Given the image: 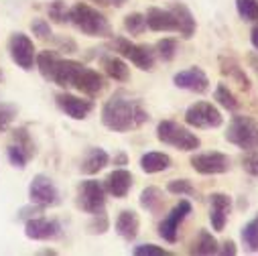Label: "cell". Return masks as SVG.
Instances as JSON below:
<instances>
[{"mask_svg":"<svg viewBox=\"0 0 258 256\" xmlns=\"http://www.w3.org/2000/svg\"><path fill=\"white\" fill-rule=\"evenodd\" d=\"M149 118L151 116L143 108L141 100L124 98L122 94L112 96L102 106V124L114 133H128L149 122Z\"/></svg>","mask_w":258,"mask_h":256,"instance_id":"obj_1","label":"cell"},{"mask_svg":"<svg viewBox=\"0 0 258 256\" xmlns=\"http://www.w3.org/2000/svg\"><path fill=\"white\" fill-rule=\"evenodd\" d=\"M70 23L88 37H112L108 19L88 3H76L70 9Z\"/></svg>","mask_w":258,"mask_h":256,"instance_id":"obj_2","label":"cell"},{"mask_svg":"<svg viewBox=\"0 0 258 256\" xmlns=\"http://www.w3.org/2000/svg\"><path fill=\"white\" fill-rule=\"evenodd\" d=\"M157 139L163 145H169V147L183 151V153L198 151L202 147L200 137L193 135L189 128H185L183 124H179L175 120H161L157 124Z\"/></svg>","mask_w":258,"mask_h":256,"instance_id":"obj_3","label":"cell"},{"mask_svg":"<svg viewBox=\"0 0 258 256\" xmlns=\"http://www.w3.org/2000/svg\"><path fill=\"white\" fill-rule=\"evenodd\" d=\"M226 141L242 151H256L258 149V122L252 116H244V114L232 116L228 131H226Z\"/></svg>","mask_w":258,"mask_h":256,"instance_id":"obj_4","label":"cell"},{"mask_svg":"<svg viewBox=\"0 0 258 256\" xmlns=\"http://www.w3.org/2000/svg\"><path fill=\"white\" fill-rule=\"evenodd\" d=\"M110 49L116 51L122 59H128L135 68H139L143 72H151L155 68L157 53L147 45L133 43L131 39H126V37H114L110 41Z\"/></svg>","mask_w":258,"mask_h":256,"instance_id":"obj_5","label":"cell"},{"mask_svg":"<svg viewBox=\"0 0 258 256\" xmlns=\"http://www.w3.org/2000/svg\"><path fill=\"white\" fill-rule=\"evenodd\" d=\"M76 204L86 214H102L106 208V189L96 179H86L78 185V198Z\"/></svg>","mask_w":258,"mask_h":256,"instance_id":"obj_6","label":"cell"},{"mask_svg":"<svg viewBox=\"0 0 258 256\" xmlns=\"http://www.w3.org/2000/svg\"><path fill=\"white\" fill-rule=\"evenodd\" d=\"M185 122L193 128H220L224 124L222 112L210 102H196L185 112Z\"/></svg>","mask_w":258,"mask_h":256,"instance_id":"obj_7","label":"cell"},{"mask_svg":"<svg viewBox=\"0 0 258 256\" xmlns=\"http://www.w3.org/2000/svg\"><path fill=\"white\" fill-rule=\"evenodd\" d=\"M9 55L11 59L17 63V66L25 72H31L35 68V61H37V49L31 41L29 35L25 33H15L9 39Z\"/></svg>","mask_w":258,"mask_h":256,"instance_id":"obj_8","label":"cell"},{"mask_svg":"<svg viewBox=\"0 0 258 256\" xmlns=\"http://www.w3.org/2000/svg\"><path fill=\"white\" fill-rule=\"evenodd\" d=\"M29 200L31 204H37L41 208H51L59 204V189L55 187L53 179L39 173L33 177L29 185Z\"/></svg>","mask_w":258,"mask_h":256,"instance_id":"obj_9","label":"cell"},{"mask_svg":"<svg viewBox=\"0 0 258 256\" xmlns=\"http://www.w3.org/2000/svg\"><path fill=\"white\" fill-rule=\"evenodd\" d=\"M189 165L200 175H222L230 171V159L224 153L212 151V153H196L191 155Z\"/></svg>","mask_w":258,"mask_h":256,"instance_id":"obj_10","label":"cell"},{"mask_svg":"<svg viewBox=\"0 0 258 256\" xmlns=\"http://www.w3.org/2000/svg\"><path fill=\"white\" fill-rule=\"evenodd\" d=\"M191 204L187 200H181L177 206H173V210L163 218V222L159 224V236L169 242V244H175L177 238H179V228L181 224L185 222V218L191 214Z\"/></svg>","mask_w":258,"mask_h":256,"instance_id":"obj_11","label":"cell"},{"mask_svg":"<svg viewBox=\"0 0 258 256\" xmlns=\"http://www.w3.org/2000/svg\"><path fill=\"white\" fill-rule=\"evenodd\" d=\"M55 104L57 108L70 116L72 120H86L90 116V112L94 110V102L92 100H86V98H80V96H74L70 92H61L55 96Z\"/></svg>","mask_w":258,"mask_h":256,"instance_id":"obj_12","label":"cell"},{"mask_svg":"<svg viewBox=\"0 0 258 256\" xmlns=\"http://www.w3.org/2000/svg\"><path fill=\"white\" fill-rule=\"evenodd\" d=\"M104 88H106V80H104V76H102L100 72L92 70V68H86L84 63H82V68L78 70V74H76V78H74L72 90H78L80 94L94 98V96L102 94Z\"/></svg>","mask_w":258,"mask_h":256,"instance_id":"obj_13","label":"cell"},{"mask_svg":"<svg viewBox=\"0 0 258 256\" xmlns=\"http://www.w3.org/2000/svg\"><path fill=\"white\" fill-rule=\"evenodd\" d=\"M173 84L177 88L193 92V94H206L210 90V78L206 76V72L202 68H189V70L175 74Z\"/></svg>","mask_w":258,"mask_h":256,"instance_id":"obj_14","label":"cell"},{"mask_svg":"<svg viewBox=\"0 0 258 256\" xmlns=\"http://www.w3.org/2000/svg\"><path fill=\"white\" fill-rule=\"evenodd\" d=\"M25 234L31 240L43 242V240H55L61 236V224L57 220H47V218H31L25 222Z\"/></svg>","mask_w":258,"mask_h":256,"instance_id":"obj_15","label":"cell"},{"mask_svg":"<svg viewBox=\"0 0 258 256\" xmlns=\"http://www.w3.org/2000/svg\"><path fill=\"white\" fill-rule=\"evenodd\" d=\"M232 212V198L226 194L210 196V224L216 232H222L228 224V216Z\"/></svg>","mask_w":258,"mask_h":256,"instance_id":"obj_16","label":"cell"},{"mask_svg":"<svg viewBox=\"0 0 258 256\" xmlns=\"http://www.w3.org/2000/svg\"><path fill=\"white\" fill-rule=\"evenodd\" d=\"M133 183H135V177L131 171H126V169H114L106 181H104V189H106V194L118 198V200H124L128 196V191L133 189Z\"/></svg>","mask_w":258,"mask_h":256,"instance_id":"obj_17","label":"cell"},{"mask_svg":"<svg viewBox=\"0 0 258 256\" xmlns=\"http://www.w3.org/2000/svg\"><path fill=\"white\" fill-rule=\"evenodd\" d=\"M145 19H147V27L155 33H177V19L171 13V9L151 7Z\"/></svg>","mask_w":258,"mask_h":256,"instance_id":"obj_18","label":"cell"},{"mask_svg":"<svg viewBox=\"0 0 258 256\" xmlns=\"http://www.w3.org/2000/svg\"><path fill=\"white\" fill-rule=\"evenodd\" d=\"M100 66H102L104 74L114 82H128L131 80V70H128L126 61L120 55H102Z\"/></svg>","mask_w":258,"mask_h":256,"instance_id":"obj_19","label":"cell"},{"mask_svg":"<svg viewBox=\"0 0 258 256\" xmlns=\"http://www.w3.org/2000/svg\"><path fill=\"white\" fill-rule=\"evenodd\" d=\"M171 13L175 15L177 19V33L183 37V39H191L193 35H196V17H193V13L183 5V3H173L171 5Z\"/></svg>","mask_w":258,"mask_h":256,"instance_id":"obj_20","label":"cell"},{"mask_svg":"<svg viewBox=\"0 0 258 256\" xmlns=\"http://www.w3.org/2000/svg\"><path fill=\"white\" fill-rule=\"evenodd\" d=\"M139 228H141V220L137 216V212L133 210H122L116 218V232L118 236H122L126 242H133L139 236Z\"/></svg>","mask_w":258,"mask_h":256,"instance_id":"obj_21","label":"cell"},{"mask_svg":"<svg viewBox=\"0 0 258 256\" xmlns=\"http://www.w3.org/2000/svg\"><path fill=\"white\" fill-rule=\"evenodd\" d=\"M108 163H110V155H108L104 149H100V147H90V149L86 151L84 159H82L80 171H82L84 175H96V173H100Z\"/></svg>","mask_w":258,"mask_h":256,"instance_id":"obj_22","label":"cell"},{"mask_svg":"<svg viewBox=\"0 0 258 256\" xmlns=\"http://www.w3.org/2000/svg\"><path fill=\"white\" fill-rule=\"evenodd\" d=\"M80 68H82L80 61H74V59H59V61H57V68H55V74H53V82H55L59 88L70 90Z\"/></svg>","mask_w":258,"mask_h":256,"instance_id":"obj_23","label":"cell"},{"mask_svg":"<svg viewBox=\"0 0 258 256\" xmlns=\"http://www.w3.org/2000/svg\"><path fill=\"white\" fill-rule=\"evenodd\" d=\"M220 66H222V68H220L222 74L228 76L230 80H234V82L240 86V90L250 92V88H252V86H250V80H248L244 68L240 66L236 59H232V57H222V59H220Z\"/></svg>","mask_w":258,"mask_h":256,"instance_id":"obj_24","label":"cell"},{"mask_svg":"<svg viewBox=\"0 0 258 256\" xmlns=\"http://www.w3.org/2000/svg\"><path fill=\"white\" fill-rule=\"evenodd\" d=\"M220 244L214 238V234L210 230H200L196 240L191 242L189 254H198V256H210V254H218Z\"/></svg>","mask_w":258,"mask_h":256,"instance_id":"obj_25","label":"cell"},{"mask_svg":"<svg viewBox=\"0 0 258 256\" xmlns=\"http://www.w3.org/2000/svg\"><path fill=\"white\" fill-rule=\"evenodd\" d=\"M173 165L171 157L165 155V153H157V151H151V153H145L141 157V169L145 173H161V171H167L169 167Z\"/></svg>","mask_w":258,"mask_h":256,"instance_id":"obj_26","label":"cell"},{"mask_svg":"<svg viewBox=\"0 0 258 256\" xmlns=\"http://www.w3.org/2000/svg\"><path fill=\"white\" fill-rule=\"evenodd\" d=\"M139 204L143 210L151 212V214H159L165 206V196H163V191L159 187H145L143 189V194L139 198Z\"/></svg>","mask_w":258,"mask_h":256,"instance_id":"obj_27","label":"cell"},{"mask_svg":"<svg viewBox=\"0 0 258 256\" xmlns=\"http://www.w3.org/2000/svg\"><path fill=\"white\" fill-rule=\"evenodd\" d=\"M61 57L55 53V51H41L37 55V61H35V66L39 70V74L43 76V80L47 82H53V74H55V68H57V61Z\"/></svg>","mask_w":258,"mask_h":256,"instance_id":"obj_28","label":"cell"},{"mask_svg":"<svg viewBox=\"0 0 258 256\" xmlns=\"http://www.w3.org/2000/svg\"><path fill=\"white\" fill-rule=\"evenodd\" d=\"M240 238H242V244H244V248H246L248 252L258 254V214H256L250 222H246V224L242 226Z\"/></svg>","mask_w":258,"mask_h":256,"instance_id":"obj_29","label":"cell"},{"mask_svg":"<svg viewBox=\"0 0 258 256\" xmlns=\"http://www.w3.org/2000/svg\"><path fill=\"white\" fill-rule=\"evenodd\" d=\"M214 100H216L222 108H226L228 112H238V110H240V102H238V98L234 96V92L228 88V84H218V88H216V92H214Z\"/></svg>","mask_w":258,"mask_h":256,"instance_id":"obj_30","label":"cell"},{"mask_svg":"<svg viewBox=\"0 0 258 256\" xmlns=\"http://www.w3.org/2000/svg\"><path fill=\"white\" fill-rule=\"evenodd\" d=\"M155 53H157V57H159L161 61H165V63L173 61V59L177 57V53H179V43H177V39H173V37H165V39L157 41V45H155Z\"/></svg>","mask_w":258,"mask_h":256,"instance_id":"obj_31","label":"cell"},{"mask_svg":"<svg viewBox=\"0 0 258 256\" xmlns=\"http://www.w3.org/2000/svg\"><path fill=\"white\" fill-rule=\"evenodd\" d=\"M122 27H124L126 33H131V35H143L147 31V19L141 13H131V15L124 17Z\"/></svg>","mask_w":258,"mask_h":256,"instance_id":"obj_32","label":"cell"},{"mask_svg":"<svg viewBox=\"0 0 258 256\" xmlns=\"http://www.w3.org/2000/svg\"><path fill=\"white\" fill-rule=\"evenodd\" d=\"M236 11L242 21L256 23L258 21V0H236Z\"/></svg>","mask_w":258,"mask_h":256,"instance_id":"obj_33","label":"cell"},{"mask_svg":"<svg viewBox=\"0 0 258 256\" xmlns=\"http://www.w3.org/2000/svg\"><path fill=\"white\" fill-rule=\"evenodd\" d=\"M13 143L19 145L31 159L37 155V147H35V143H33L27 128H17V131H13Z\"/></svg>","mask_w":258,"mask_h":256,"instance_id":"obj_34","label":"cell"},{"mask_svg":"<svg viewBox=\"0 0 258 256\" xmlns=\"http://www.w3.org/2000/svg\"><path fill=\"white\" fill-rule=\"evenodd\" d=\"M47 13H49V19L57 25H66L70 23V9L66 7L63 0H53V3L47 7Z\"/></svg>","mask_w":258,"mask_h":256,"instance_id":"obj_35","label":"cell"},{"mask_svg":"<svg viewBox=\"0 0 258 256\" xmlns=\"http://www.w3.org/2000/svg\"><path fill=\"white\" fill-rule=\"evenodd\" d=\"M167 191L173 196H185V198H193L196 196V187L189 179H175L167 185Z\"/></svg>","mask_w":258,"mask_h":256,"instance_id":"obj_36","label":"cell"},{"mask_svg":"<svg viewBox=\"0 0 258 256\" xmlns=\"http://www.w3.org/2000/svg\"><path fill=\"white\" fill-rule=\"evenodd\" d=\"M7 157H9V161H11V165L13 167H17V169H25L27 167V163L31 161V157L19 147V145H15V143H11L9 145V149H7Z\"/></svg>","mask_w":258,"mask_h":256,"instance_id":"obj_37","label":"cell"},{"mask_svg":"<svg viewBox=\"0 0 258 256\" xmlns=\"http://www.w3.org/2000/svg\"><path fill=\"white\" fill-rule=\"evenodd\" d=\"M15 116H17V106L7 104V102H0V133H5L7 128L11 126Z\"/></svg>","mask_w":258,"mask_h":256,"instance_id":"obj_38","label":"cell"},{"mask_svg":"<svg viewBox=\"0 0 258 256\" xmlns=\"http://www.w3.org/2000/svg\"><path fill=\"white\" fill-rule=\"evenodd\" d=\"M133 254L135 256H167L171 252L165 250L163 246H157V244H139L133 248Z\"/></svg>","mask_w":258,"mask_h":256,"instance_id":"obj_39","label":"cell"},{"mask_svg":"<svg viewBox=\"0 0 258 256\" xmlns=\"http://www.w3.org/2000/svg\"><path fill=\"white\" fill-rule=\"evenodd\" d=\"M108 228H110V220H108V216H106L104 212H102V214H96L94 220L88 224L90 234H106Z\"/></svg>","mask_w":258,"mask_h":256,"instance_id":"obj_40","label":"cell"},{"mask_svg":"<svg viewBox=\"0 0 258 256\" xmlns=\"http://www.w3.org/2000/svg\"><path fill=\"white\" fill-rule=\"evenodd\" d=\"M31 31L33 35H37L39 39H49L51 37V25L45 19H33L31 21Z\"/></svg>","mask_w":258,"mask_h":256,"instance_id":"obj_41","label":"cell"},{"mask_svg":"<svg viewBox=\"0 0 258 256\" xmlns=\"http://www.w3.org/2000/svg\"><path fill=\"white\" fill-rule=\"evenodd\" d=\"M242 169H244L248 175L258 177V153H256V151H248V155L242 157Z\"/></svg>","mask_w":258,"mask_h":256,"instance_id":"obj_42","label":"cell"},{"mask_svg":"<svg viewBox=\"0 0 258 256\" xmlns=\"http://www.w3.org/2000/svg\"><path fill=\"white\" fill-rule=\"evenodd\" d=\"M43 210H45V208H41V206H37V204H35L33 208H23V210H21V214H19V218L27 222V220H31V218H37L39 214H43Z\"/></svg>","mask_w":258,"mask_h":256,"instance_id":"obj_43","label":"cell"},{"mask_svg":"<svg viewBox=\"0 0 258 256\" xmlns=\"http://www.w3.org/2000/svg\"><path fill=\"white\" fill-rule=\"evenodd\" d=\"M238 250H236V244L232 242V240H226L224 244H222V248L218 250V254H224V256H234Z\"/></svg>","mask_w":258,"mask_h":256,"instance_id":"obj_44","label":"cell"},{"mask_svg":"<svg viewBox=\"0 0 258 256\" xmlns=\"http://www.w3.org/2000/svg\"><path fill=\"white\" fill-rule=\"evenodd\" d=\"M250 43H252V47L258 51V21L252 25V31H250Z\"/></svg>","mask_w":258,"mask_h":256,"instance_id":"obj_45","label":"cell"},{"mask_svg":"<svg viewBox=\"0 0 258 256\" xmlns=\"http://www.w3.org/2000/svg\"><path fill=\"white\" fill-rule=\"evenodd\" d=\"M248 61H250L252 72H254V74H256V78H258V55H256V53H250V55H248Z\"/></svg>","mask_w":258,"mask_h":256,"instance_id":"obj_46","label":"cell"},{"mask_svg":"<svg viewBox=\"0 0 258 256\" xmlns=\"http://www.w3.org/2000/svg\"><path fill=\"white\" fill-rule=\"evenodd\" d=\"M114 165H118V167H124V165H128V157H126L124 153L116 155V157H114Z\"/></svg>","mask_w":258,"mask_h":256,"instance_id":"obj_47","label":"cell"},{"mask_svg":"<svg viewBox=\"0 0 258 256\" xmlns=\"http://www.w3.org/2000/svg\"><path fill=\"white\" fill-rule=\"evenodd\" d=\"M98 3H102V5H112V7H122L126 0H98Z\"/></svg>","mask_w":258,"mask_h":256,"instance_id":"obj_48","label":"cell"},{"mask_svg":"<svg viewBox=\"0 0 258 256\" xmlns=\"http://www.w3.org/2000/svg\"><path fill=\"white\" fill-rule=\"evenodd\" d=\"M3 78H5V76H3V72H0V82H3Z\"/></svg>","mask_w":258,"mask_h":256,"instance_id":"obj_49","label":"cell"}]
</instances>
